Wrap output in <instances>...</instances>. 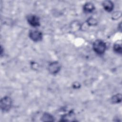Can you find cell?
<instances>
[{"label":"cell","instance_id":"3957f363","mask_svg":"<svg viewBox=\"0 0 122 122\" xmlns=\"http://www.w3.org/2000/svg\"><path fill=\"white\" fill-rule=\"evenodd\" d=\"M61 68V66L58 61H54L51 62L48 65V70L49 72L51 74L58 73Z\"/></svg>","mask_w":122,"mask_h":122},{"label":"cell","instance_id":"7a4b0ae2","mask_svg":"<svg viewBox=\"0 0 122 122\" xmlns=\"http://www.w3.org/2000/svg\"><path fill=\"white\" fill-rule=\"evenodd\" d=\"M12 101L9 96H5L0 100V109L3 112H8L12 106Z\"/></svg>","mask_w":122,"mask_h":122},{"label":"cell","instance_id":"52a82bcc","mask_svg":"<svg viewBox=\"0 0 122 122\" xmlns=\"http://www.w3.org/2000/svg\"><path fill=\"white\" fill-rule=\"evenodd\" d=\"M95 9V6L92 3L88 2L85 3L83 6V10L85 13H91Z\"/></svg>","mask_w":122,"mask_h":122},{"label":"cell","instance_id":"4fadbf2b","mask_svg":"<svg viewBox=\"0 0 122 122\" xmlns=\"http://www.w3.org/2000/svg\"><path fill=\"white\" fill-rule=\"evenodd\" d=\"M121 16V12L119 11L116 12L113 14H112V18L113 19H117L119 18Z\"/></svg>","mask_w":122,"mask_h":122},{"label":"cell","instance_id":"5bb4252c","mask_svg":"<svg viewBox=\"0 0 122 122\" xmlns=\"http://www.w3.org/2000/svg\"><path fill=\"white\" fill-rule=\"evenodd\" d=\"M72 87L74 89H78L80 87V84L78 82H75L72 84Z\"/></svg>","mask_w":122,"mask_h":122},{"label":"cell","instance_id":"5b68a950","mask_svg":"<svg viewBox=\"0 0 122 122\" xmlns=\"http://www.w3.org/2000/svg\"><path fill=\"white\" fill-rule=\"evenodd\" d=\"M27 20L29 24L32 27H38L40 25L39 18L35 15L30 14L27 16Z\"/></svg>","mask_w":122,"mask_h":122},{"label":"cell","instance_id":"9c48e42d","mask_svg":"<svg viewBox=\"0 0 122 122\" xmlns=\"http://www.w3.org/2000/svg\"><path fill=\"white\" fill-rule=\"evenodd\" d=\"M41 121L43 122H52L54 121V119L53 116L51 114L48 112H44L42 114L41 117Z\"/></svg>","mask_w":122,"mask_h":122},{"label":"cell","instance_id":"8992f818","mask_svg":"<svg viewBox=\"0 0 122 122\" xmlns=\"http://www.w3.org/2000/svg\"><path fill=\"white\" fill-rule=\"evenodd\" d=\"M102 6L105 11L110 12L113 10L114 4L111 0H105L102 2Z\"/></svg>","mask_w":122,"mask_h":122},{"label":"cell","instance_id":"30bf717a","mask_svg":"<svg viewBox=\"0 0 122 122\" xmlns=\"http://www.w3.org/2000/svg\"><path fill=\"white\" fill-rule=\"evenodd\" d=\"M122 101V94L118 93L114 95L111 98V102L113 103H119Z\"/></svg>","mask_w":122,"mask_h":122},{"label":"cell","instance_id":"7c38bea8","mask_svg":"<svg viewBox=\"0 0 122 122\" xmlns=\"http://www.w3.org/2000/svg\"><path fill=\"white\" fill-rule=\"evenodd\" d=\"M86 22L89 26H96L98 23L97 20L93 17L89 18Z\"/></svg>","mask_w":122,"mask_h":122},{"label":"cell","instance_id":"8fae6325","mask_svg":"<svg viewBox=\"0 0 122 122\" xmlns=\"http://www.w3.org/2000/svg\"><path fill=\"white\" fill-rule=\"evenodd\" d=\"M113 49L114 51L118 54H122V48L121 44L119 43H115L114 44L113 47Z\"/></svg>","mask_w":122,"mask_h":122},{"label":"cell","instance_id":"ba28073f","mask_svg":"<svg viewBox=\"0 0 122 122\" xmlns=\"http://www.w3.org/2000/svg\"><path fill=\"white\" fill-rule=\"evenodd\" d=\"M61 121H74V113L73 111H70L68 113L65 114L61 116Z\"/></svg>","mask_w":122,"mask_h":122},{"label":"cell","instance_id":"6da1fadb","mask_svg":"<svg viewBox=\"0 0 122 122\" xmlns=\"http://www.w3.org/2000/svg\"><path fill=\"white\" fill-rule=\"evenodd\" d=\"M106 47V44L105 42L101 40L95 41L92 44V48L94 51L100 55L102 54L105 52Z\"/></svg>","mask_w":122,"mask_h":122},{"label":"cell","instance_id":"277c9868","mask_svg":"<svg viewBox=\"0 0 122 122\" xmlns=\"http://www.w3.org/2000/svg\"><path fill=\"white\" fill-rule=\"evenodd\" d=\"M29 35L30 39L35 42L41 41L42 39V32L37 30H30Z\"/></svg>","mask_w":122,"mask_h":122}]
</instances>
